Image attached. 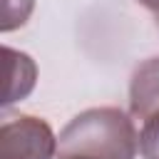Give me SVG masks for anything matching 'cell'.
I'll return each mask as SVG.
<instances>
[{
    "label": "cell",
    "mask_w": 159,
    "mask_h": 159,
    "mask_svg": "<svg viewBox=\"0 0 159 159\" xmlns=\"http://www.w3.org/2000/svg\"><path fill=\"white\" fill-rule=\"evenodd\" d=\"M129 112L142 122L159 114V57H152L134 70L129 84Z\"/></svg>",
    "instance_id": "3"
},
{
    "label": "cell",
    "mask_w": 159,
    "mask_h": 159,
    "mask_svg": "<svg viewBox=\"0 0 159 159\" xmlns=\"http://www.w3.org/2000/svg\"><path fill=\"white\" fill-rule=\"evenodd\" d=\"M139 152L144 159H159V114L144 119L139 132Z\"/></svg>",
    "instance_id": "6"
},
{
    "label": "cell",
    "mask_w": 159,
    "mask_h": 159,
    "mask_svg": "<svg viewBox=\"0 0 159 159\" xmlns=\"http://www.w3.org/2000/svg\"><path fill=\"white\" fill-rule=\"evenodd\" d=\"M139 137L117 107L80 112L57 137V159H134Z\"/></svg>",
    "instance_id": "1"
},
{
    "label": "cell",
    "mask_w": 159,
    "mask_h": 159,
    "mask_svg": "<svg viewBox=\"0 0 159 159\" xmlns=\"http://www.w3.org/2000/svg\"><path fill=\"white\" fill-rule=\"evenodd\" d=\"M57 137L40 117L15 114L0 127V159H52Z\"/></svg>",
    "instance_id": "2"
},
{
    "label": "cell",
    "mask_w": 159,
    "mask_h": 159,
    "mask_svg": "<svg viewBox=\"0 0 159 159\" xmlns=\"http://www.w3.org/2000/svg\"><path fill=\"white\" fill-rule=\"evenodd\" d=\"M139 2H142L144 7H149L152 12H157V15H159V0H139Z\"/></svg>",
    "instance_id": "7"
},
{
    "label": "cell",
    "mask_w": 159,
    "mask_h": 159,
    "mask_svg": "<svg viewBox=\"0 0 159 159\" xmlns=\"http://www.w3.org/2000/svg\"><path fill=\"white\" fill-rule=\"evenodd\" d=\"M32 5H35V0H2V22H0V30L10 32V30L25 25V20L32 12Z\"/></svg>",
    "instance_id": "5"
},
{
    "label": "cell",
    "mask_w": 159,
    "mask_h": 159,
    "mask_svg": "<svg viewBox=\"0 0 159 159\" xmlns=\"http://www.w3.org/2000/svg\"><path fill=\"white\" fill-rule=\"evenodd\" d=\"M157 25H159V15H157Z\"/></svg>",
    "instance_id": "8"
},
{
    "label": "cell",
    "mask_w": 159,
    "mask_h": 159,
    "mask_svg": "<svg viewBox=\"0 0 159 159\" xmlns=\"http://www.w3.org/2000/svg\"><path fill=\"white\" fill-rule=\"evenodd\" d=\"M5 57H7V89H5L2 104H12L30 94V89L35 87L37 67L30 60V55L17 52L12 47H5Z\"/></svg>",
    "instance_id": "4"
}]
</instances>
